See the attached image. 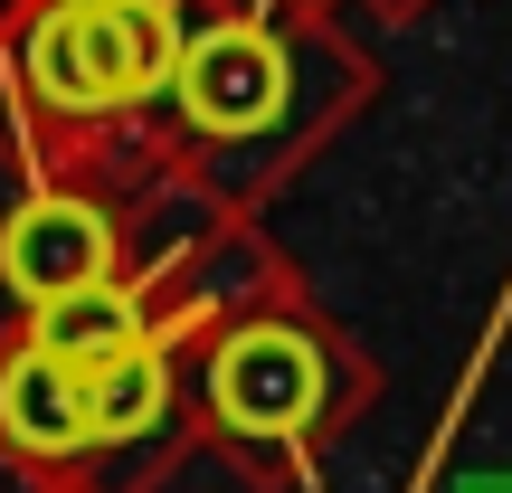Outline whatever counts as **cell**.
Instances as JSON below:
<instances>
[{"mask_svg": "<svg viewBox=\"0 0 512 493\" xmlns=\"http://www.w3.org/2000/svg\"><path fill=\"white\" fill-rule=\"evenodd\" d=\"M105 266H114V228H105V209H86V200H29L0 228V275H10L19 304H48V294H67V285H95Z\"/></svg>", "mask_w": 512, "mask_h": 493, "instance_id": "cell-4", "label": "cell"}, {"mask_svg": "<svg viewBox=\"0 0 512 493\" xmlns=\"http://www.w3.org/2000/svg\"><path fill=\"white\" fill-rule=\"evenodd\" d=\"M171 67H181V38H171L162 0H67L29 38V86L57 114L143 105V95L171 86Z\"/></svg>", "mask_w": 512, "mask_h": 493, "instance_id": "cell-1", "label": "cell"}, {"mask_svg": "<svg viewBox=\"0 0 512 493\" xmlns=\"http://www.w3.org/2000/svg\"><path fill=\"white\" fill-rule=\"evenodd\" d=\"M38 351H57V361H105V351H124V342H143V304H133L124 285H67V294H48L38 304V332H29Z\"/></svg>", "mask_w": 512, "mask_h": 493, "instance_id": "cell-7", "label": "cell"}, {"mask_svg": "<svg viewBox=\"0 0 512 493\" xmlns=\"http://www.w3.org/2000/svg\"><path fill=\"white\" fill-rule=\"evenodd\" d=\"M209 399H219V418L238 427V437H294V427L323 408V351H313L304 332H285V323H256V332H238V342L219 351Z\"/></svg>", "mask_w": 512, "mask_h": 493, "instance_id": "cell-2", "label": "cell"}, {"mask_svg": "<svg viewBox=\"0 0 512 493\" xmlns=\"http://www.w3.org/2000/svg\"><path fill=\"white\" fill-rule=\"evenodd\" d=\"M162 408H171V361L152 342H124V351H105V361H86V437L95 446L143 437Z\"/></svg>", "mask_w": 512, "mask_h": 493, "instance_id": "cell-6", "label": "cell"}, {"mask_svg": "<svg viewBox=\"0 0 512 493\" xmlns=\"http://www.w3.org/2000/svg\"><path fill=\"white\" fill-rule=\"evenodd\" d=\"M0 437L29 446V456H76L86 437V370L57 361V351H10L0 361Z\"/></svg>", "mask_w": 512, "mask_h": 493, "instance_id": "cell-5", "label": "cell"}, {"mask_svg": "<svg viewBox=\"0 0 512 493\" xmlns=\"http://www.w3.org/2000/svg\"><path fill=\"white\" fill-rule=\"evenodd\" d=\"M171 86H181L190 124L256 133V124H275V105H285V48H275L266 29H200L181 48V67H171Z\"/></svg>", "mask_w": 512, "mask_h": 493, "instance_id": "cell-3", "label": "cell"}]
</instances>
